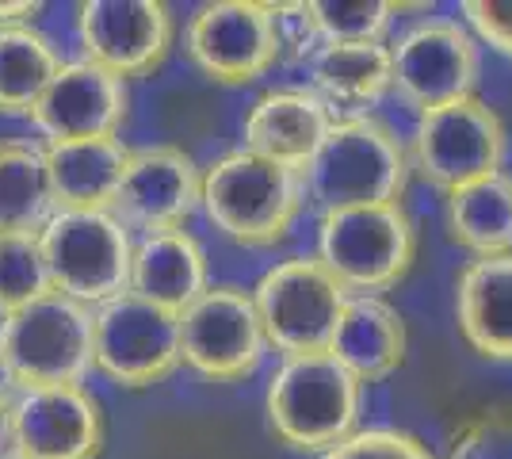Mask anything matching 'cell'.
Masks as SVG:
<instances>
[{
    "instance_id": "1f68e13d",
    "label": "cell",
    "mask_w": 512,
    "mask_h": 459,
    "mask_svg": "<svg viewBox=\"0 0 512 459\" xmlns=\"http://www.w3.org/2000/svg\"><path fill=\"white\" fill-rule=\"evenodd\" d=\"M43 12V4H35V0H16V4H0V27H23V23H31L35 16Z\"/></svg>"
},
{
    "instance_id": "83f0119b",
    "label": "cell",
    "mask_w": 512,
    "mask_h": 459,
    "mask_svg": "<svg viewBox=\"0 0 512 459\" xmlns=\"http://www.w3.org/2000/svg\"><path fill=\"white\" fill-rule=\"evenodd\" d=\"M318 459H436L428 444L402 429H356Z\"/></svg>"
},
{
    "instance_id": "836d02e7",
    "label": "cell",
    "mask_w": 512,
    "mask_h": 459,
    "mask_svg": "<svg viewBox=\"0 0 512 459\" xmlns=\"http://www.w3.org/2000/svg\"><path fill=\"white\" fill-rule=\"evenodd\" d=\"M0 398H16V383H12V375H8L4 356H0Z\"/></svg>"
},
{
    "instance_id": "e0dca14e",
    "label": "cell",
    "mask_w": 512,
    "mask_h": 459,
    "mask_svg": "<svg viewBox=\"0 0 512 459\" xmlns=\"http://www.w3.org/2000/svg\"><path fill=\"white\" fill-rule=\"evenodd\" d=\"M333 123H337V115L325 108L318 92L272 88V92L256 96L249 115H245V127H241L245 146L241 150L302 173Z\"/></svg>"
},
{
    "instance_id": "e575fe53",
    "label": "cell",
    "mask_w": 512,
    "mask_h": 459,
    "mask_svg": "<svg viewBox=\"0 0 512 459\" xmlns=\"http://www.w3.org/2000/svg\"><path fill=\"white\" fill-rule=\"evenodd\" d=\"M0 459H23V456H16V452H4Z\"/></svg>"
},
{
    "instance_id": "603a6c76",
    "label": "cell",
    "mask_w": 512,
    "mask_h": 459,
    "mask_svg": "<svg viewBox=\"0 0 512 459\" xmlns=\"http://www.w3.org/2000/svg\"><path fill=\"white\" fill-rule=\"evenodd\" d=\"M54 211L43 146L0 138V234H43Z\"/></svg>"
},
{
    "instance_id": "ac0fdd59",
    "label": "cell",
    "mask_w": 512,
    "mask_h": 459,
    "mask_svg": "<svg viewBox=\"0 0 512 459\" xmlns=\"http://www.w3.org/2000/svg\"><path fill=\"white\" fill-rule=\"evenodd\" d=\"M211 287L207 249L192 230H153L134 241L130 291L146 303L184 314Z\"/></svg>"
},
{
    "instance_id": "4316f807",
    "label": "cell",
    "mask_w": 512,
    "mask_h": 459,
    "mask_svg": "<svg viewBox=\"0 0 512 459\" xmlns=\"http://www.w3.org/2000/svg\"><path fill=\"white\" fill-rule=\"evenodd\" d=\"M321 43H383L402 4L386 0H306Z\"/></svg>"
},
{
    "instance_id": "d4e9b609",
    "label": "cell",
    "mask_w": 512,
    "mask_h": 459,
    "mask_svg": "<svg viewBox=\"0 0 512 459\" xmlns=\"http://www.w3.org/2000/svg\"><path fill=\"white\" fill-rule=\"evenodd\" d=\"M58 69V43L35 23L0 27V115H31Z\"/></svg>"
},
{
    "instance_id": "5b68a950",
    "label": "cell",
    "mask_w": 512,
    "mask_h": 459,
    "mask_svg": "<svg viewBox=\"0 0 512 459\" xmlns=\"http://www.w3.org/2000/svg\"><path fill=\"white\" fill-rule=\"evenodd\" d=\"M417 257V226L402 203L321 211L318 261L348 295H383L406 280Z\"/></svg>"
},
{
    "instance_id": "4dcf8cb0",
    "label": "cell",
    "mask_w": 512,
    "mask_h": 459,
    "mask_svg": "<svg viewBox=\"0 0 512 459\" xmlns=\"http://www.w3.org/2000/svg\"><path fill=\"white\" fill-rule=\"evenodd\" d=\"M276 12V27H279V43H283V54H295V58H314V50L321 46L318 31H314V20H310V8L306 0H295V4H272Z\"/></svg>"
},
{
    "instance_id": "52a82bcc",
    "label": "cell",
    "mask_w": 512,
    "mask_h": 459,
    "mask_svg": "<svg viewBox=\"0 0 512 459\" xmlns=\"http://www.w3.org/2000/svg\"><path fill=\"white\" fill-rule=\"evenodd\" d=\"M264 341L283 356L333 349L348 291L318 257H283L249 291Z\"/></svg>"
},
{
    "instance_id": "7a4b0ae2",
    "label": "cell",
    "mask_w": 512,
    "mask_h": 459,
    "mask_svg": "<svg viewBox=\"0 0 512 459\" xmlns=\"http://www.w3.org/2000/svg\"><path fill=\"white\" fill-rule=\"evenodd\" d=\"M203 215L245 249H268L291 234L306 207L302 173L249 150H230L203 169Z\"/></svg>"
},
{
    "instance_id": "3957f363",
    "label": "cell",
    "mask_w": 512,
    "mask_h": 459,
    "mask_svg": "<svg viewBox=\"0 0 512 459\" xmlns=\"http://www.w3.org/2000/svg\"><path fill=\"white\" fill-rule=\"evenodd\" d=\"M268 425L295 452H329L360 429L363 383L333 352L283 356L268 379Z\"/></svg>"
},
{
    "instance_id": "9a60e30c",
    "label": "cell",
    "mask_w": 512,
    "mask_h": 459,
    "mask_svg": "<svg viewBox=\"0 0 512 459\" xmlns=\"http://www.w3.org/2000/svg\"><path fill=\"white\" fill-rule=\"evenodd\" d=\"M127 115V81L77 58V62H62L27 119L43 134V146H50V142H81V138H119Z\"/></svg>"
},
{
    "instance_id": "9c48e42d",
    "label": "cell",
    "mask_w": 512,
    "mask_h": 459,
    "mask_svg": "<svg viewBox=\"0 0 512 459\" xmlns=\"http://www.w3.org/2000/svg\"><path fill=\"white\" fill-rule=\"evenodd\" d=\"M92 360L111 383L142 391L169 379L180 360V314L146 303L134 291L92 310Z\"/></svg>"
},
{
    "instance_id": "7402d4cb",
    "label": "cell",
    "mask_w": 512,
    "mask_h": 459,
    "mask_svg": "<svg viewBox=\"0 0 512 459\" xmlns=\"http://www.w3.org/2000/svg\"><path fill=\"white\" fill-rule=\"evenodd\" d=\"M310 92H318L333 115H363L390 92V46L321 43L310 58Z\"/></svg>"
},
{
    "instance_id": "44dd1931",
    "label": "cell",
    "mask_w": 512,
    "mask_h": 459,
    "mask_svg": "<svg viewBox=\"0 0 512 459\" xmlns=\"http://www.w3.org/2000/svg\"><path fill=\"white\" fill-rule=\"evenodd\" d=\"M409 333L406 318L383 295H348L341 314V326L333 337V356L348 372L367 383H383L406 364Z\"/></svg>"
},
{
    "instance_id": "30bf717a",
    "label": "cell",
    "mask_w": 512,
    "mask_h": 459,
    "mask_svg": "<svg viewBox=\"0 0 512 459\" xmlns=\"http://www.w3.org/2000/svg\"><path fill=\"white\" fill-rule=\"evenodd\" d=\"M482 77L478 39L451 16H425L390 46V88L417 115L451 100L474 96Z\"/></svg>"
},
{
    "instance_id": "f1b7e54d",
    "label": "cell",
    "mask_w": 512,
    "mask_h": 459,
    "mask_svg": "<svg viewBox=\"0 0 512 459\" xmlns=\"http://www.w3.org/2000/svg\"><path fill=\"white\" fill-rule=\"evenodd\" d=\"M448 459H512V410H490L467 421L451 437Z\"/></svg>"
},
{
    "instance_id": "8992f818",
    "label": "cell",
    "mask_w": 512,
    "mask_h": 459,
    "mask_svg": "<svg viewBox=\"0 0 512 459\" xmlns=\"http://www.w3.org/2000/svg\"><path fill=\"white\" fill-rule=\"evenodd\" d=\"M39 241L50 287L65 299L96 310L130 291L134 238L115 211H54Z\"/></svg>"
},
{
    "instance_id": "7c38bea8",
    "label": "cell",
    "mask_w": 512,
    "mask_h": 459,
    "mask_svg": "<svg viewBox=\"0 0 512 459\" xmlns=\"http://www.w3.org/2000/svg\"><path fill=\"white\" fill-rule=\"evenodd\" d=\"M188 58L218 85H253L283 58L276 12L268 0L203 4L184 31Z\"/></svg>"
},
{
    "instance_id": "6da1fadb",
    "label": "cell",
    "mask_w": 512,
    "mask_h": 459,
    "mask_svg": "<svg viewBox=\"0 0 512 459\" xmlns=\"http://www.w3.org/2000/svg\"><path fill=\"white\" fill-rule=\"evenodd\" d=\"M409 146L379 115H341L321 138L318 153L306 161V199L321 211L402 203L409 188Z\"/></svg>"
},
{
    "instance_id": "5bb4252c",
    "label": "cell",
    "mask_w": 512,
    "mask_h": 459,
    "mask_svg": "<svg viewBox=\"0 0 512 459\" xmlns=\"http://www.w3.org/2000/svg\"><path fill=\"white\" fill-rule=\"evenodd\" d=\"M104 410L88 387H43L12 398V452L23 459H96Z\"/></svg>"
},
{
    "instance_id": "ba28073f",
    "label": "cell",
    "mask_w": 512,
    "mask_h": 459,
    "mask_svg": "<svg viewBox=\"0 0 512 459\" xmlns=\"http://www.w3.org/2000/svg\"><path fill=\"white\" fill-rule=\"evenodd\" d=\"M509 153V131L482 96H463L417 115L409 165L425 184L455 192L463 184L497 176Z\"/></svg>"
},
{
    "instance_id": "484cf974",
    "label": "cell",
    "mask_w": 512,
    "mask_h": 459,
    "mask_svg": "<svg viewBox=\"0 0 512 459\" xmlns=\"http://www.w3.org/2000/svg\"><path fill=\"white\" fill-rule=\"evenodd\" d=\"M50 291L54 287L39 234H0V318L31 306Z\"/></svg>"
},
{
    "instance_id": "277c9868",
    "label": "cell",
    "mask_w": 512,
    "mask_h": 459,
    "mask_svg": "<svg viewBox=\"0 0 512 459\" xmlns=\"http://www.w3.org/2000/svg\"><path fill=\"white\" fill-rule=\"evenodd\" d=\"M0 356L16 394L43 387H85L92 360V306L50 291L0 318Z\"/></svg>"
},
{
    "instance_id": "f546056e",
    "label": "cell",
    "mask_w": 512,
    "mask_h": 459,
    "mask_svg": "<svg viewBox=\"0 0 512 459\" xmlns=\"http://www.w3.org/2000/svg\"><path fill=\"white\" fill-rule=\"evenodd\" d=\"M463 20L474 39L512 58V0H467Z\"/></svg>"
},
{
    "instance_id": "4fadbf2b",
    "label": "cell",
    "mask_w": 512,
    "mask_h": 459,
    "mask_svg": "<svg viewBox=\"0 0 512 459\" xmlns=\"http://www.w3.org/2000/svg\"><path fill=\"white\" fill-rule=\"evenodd\" d=\"M176 20L165 0H85L77 8V43L92 66L119 81L146 77L169 58Z\"/></svg>"
},
{
    "instance_id": "2e32d148",
    "label": "cell",
    "mask_w": 512,
    "mask_h": 459,
    "mask_svg": "<svg viewBox=\"0 0 512 459\" xmlns=\"http://www.w3.org/2000/svg\"><path fill=\"white\" fill-rule=\"evenodd\" d=\"M203 203V169L180 146L157 142L138 146L127 157L115 215L138 230H180Z\"/></svg>"
},
{
    "instance_id": "d6a6232c",
    "label": "cell",
    "mask_w": 512,
    "mask_h": 459,
    "mask_svg": "<svg viewBox=\"0 0 512 459\" xmlns=\"http://www.w3.org/2000/svg\"><path fill=\"white\" fill-rule=\"evenodd\" d=\"M12 452V398H0V456Z\"/></svg>"
},
{
    "instance_id": "d6986e66",
    "label": "cell",
    "mask_w": 512,
    "mask_h": 459,
    "mask_svg": "<svg viewBox=\"0 0 512 459\" xmlns=\"http://www.w3.org/2000/svg\"><path fill=\"white\" fill-rule=\"evenodd\" d=\"M455 322L478 356L512 364V253L463 264L455 280Z\"/></svg>"
},
{
    "instance_id": "cb8c5ba5",
    "label": "cell",
    "mask_w": 512,
    "mask_h": 459,
    "mask_svg": "<svg viewBox=\"0 0 512 459\" xmlns=\"http://www.w3.org/2000/svg\"><path fill=\"white\" fill-rule=\"evenodd\" d=\"M448 234L474 257L512 253V176L497 173L448 192Z\"/></svg>"
},
{
    "instance_id": "8fae6325",
    "label": "cell",
    "mask_w": 512,
    "mask_h": 459,
    "mask_svg": "<svg viewBox=\"0 0 512 459\" xmlns=\"http://www.w3.org/2000/svg\"><path fill=\"white\" fill-rule=\"evenodd\" d=\"M264 349V326L245 287L214 284L180 314V360L211 383L249 379Z\"/></svg>"
},
{
    "instance_id": "ffe728a7",
    "label": "cell",
    "mask_w": 512,
    "mask_h": 459,
    "mask_svg": "<svg viewBox=\"0 0 512 459\" xmlns=\"http://www.w3.org/2000/svg\"><path fill=\"white\" fill-rule=\"evenodd\" d=\"M58 211H115L130 150L123 138H81L43 146Z\"/></svg>"
}]
</instances>
